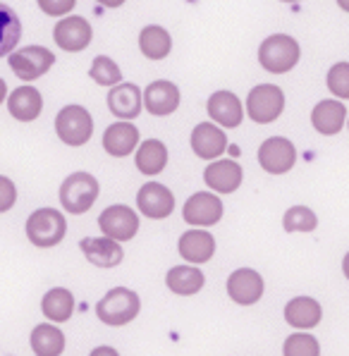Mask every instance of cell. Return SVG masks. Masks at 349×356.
<instances>
[{
  "label": "cell",
  "instance_id": "1",
  "mask_svg": "<svg viewBox=\"0 0 349 356\" xmlns=\"http://www.w3.org/2000/svg\"><path fill=\"white\" fill-rule=\"evenodd\" d=\"M141 311V299L139 294L132 292L127 287H115L106 294L101 301L96 304V316L101 323L113 327L127 325L132 323Z\"/></svg>",
  "mask_w": 349,
  "mask_h": 356
},
{
  "label": "cell",
  "instance_id": "2",
  "mask_svg": "<svg viewBox=\"0 0 349 356\" xmlns=\"http://www.w3.org/2000/svg\"><path fill=\"white\" fill-rule=\"evenodd\" d=\"M67 232V220L56 208H39L26 218V237L39 249H51L60 244Z\"/></svg>",
  "mask_w": 349,
  "mask_h": 356
},
{
  "label": "cell",
  "instance_id": "3",
  "mask_svg": "<svg viewBox=\"0 0 349 356\" xmlns=\"http://www.w3.org/2000/svg\"><path fill=\"white\" fill-rule=\"evenodd\" d=\"M302 58L299 43L287 34H273L259 46V63L263 70L273 74H285L290 72L294 65Z\"/></svg>",
  "mask_w": 349,
  "mask_h": 356
},
{
  "label": "cell",
  "instance_id": "4",
  "mask_svg": "<svg viewBox=\"0 0 349 356\" xmlns=\"http://www.w3.org/2000/svg\"><path fill=\"white\" fill-rule=\"evenodd\" d=\"M98 179L89 172H72L60 187V204L70 216H84L98 199Z\"/></svg>",
  "mask_w": 349,
  "mask_h": 356
},
{
  "label": "cell",
  "instance_id": "5",
  "mask_svg": "<svg viewBox=\"0 0 349 356\" xmlns=\"http://www.w3.org/2000/svg\"><path fill=\"white\" fill-rule=\"evenodd\" d=\"M285 111V91L275 84H259L247 96L249 120L256 124H270Z\"/></svg>",
  "mask_w": 349,
  "mask_h": 356
},
{
  "label": "cell",
  "instance_id": "6",
  "mask_svg": "<svg viewBox=\"0 0 349 356\" xmlns=\"http://www.w3.org/2000/svg\"><path fill=\"white\" fill-rule=\"evenodd\" d=\"M56 131L67 146H84L94 134V118L84 106H65L56 118Z\"/></svg>",
  "mask_w": 349,
  "mask_h": 356
},
{
  "label": "cell",
  "instance_id": "7",
  "mask_svg": "<svg viewBox=\"0 0 349 356\" xmlns=\"http://www.w3.org/2000/svg\"><path fill=\"white\" fill-rule=\"evenodd\" d=\"M8 65L22 81H36L56 65V56L43 46H26L17 53H10Z\"/></svg>",
  "mask_w": 349,
  "mask_h": 356
},
{
  "label": "cell",
  "instance_id": "8",
  "mask_svg": "<svg viewBox=\"0 0 349 356\" xmlns=\"http://www.w3.org/2000/svg\"><path fill=\"white\" fill-rule=\"evenodd\" d=\"M259 163L268 175H285L297 163V149L285 136H270L261 144Z\"/></svg>",
  "mask_w": 349,
  "mask_h": 356
},
{
  "label": "cell",
  "instance_id": "9",
  "mask_svg": "<svg viewBox=\"0 0 349 356\" xmlns=\"http://www.w3.org/2000/svg\"><path fill=\"white\" fill-rule=\"evenodd\" d=\"M136 208L141 216L151 220H163L170 218L174 211V196L172 191L161 182H146L136 194Z\"/></svg>",
  "mask_w": 349,
  "mask_h": 356
},
{
  "label": "cell",
  "instance_id": "10",
  "mask_svg": "<svg viewBox=\"0 0 349 356\" xmlns=\"http://www.w3.org/2000/svg\"><path fill=\"white\" fill-rule=\"evenodd\" d=\"M98 227L108 237L117 239V242H127V239H134V234L139 232V216L129 206H111L101 213Z\"/></svg>",
  "mask_w": 349,
  "mask_h": 356
},
{
  "label": "cell",
  "instance_id": "11",
  "mask_svg": "<svg viewBox=\"0 0 349 356\" xmlns=\"http://www.w3.org/2000/svg\"><path fill=\"white\" fill-rule=\"evenodd\" d=\"M53 38L63 51L67 53H79L84 48H89L91 38H94V29L84 17L79 15H72V17H65L60 19L53 29Z\"/></svg>",
  "mask_w": 349,
  "mask_h": 356
},
{
  "label": "cell",
  "instance_id": "12",
  "mask_svg": "<svg viewBox=\"0 0 349 356\" xmlns=\"http://www.w3.org/2000/svg\"><path fill=\"white\" fill-rule=\"evenodd\" d=\"M222 211H225L222 201L218 199L216 194H211V191H199V194H194L192 199L184 204L182 216L189 225L211 227L222 218Z\"/></svg>",
  "mask_w": 349,
  "mask_h": 356
},
{
  "label": "cell",
  "instance_id": "13",
  "mask_svg": "<svg viewBox=\"0 0 349 356\" xmlns=\"http://www.w3.org/2000/svg\"><path fill=\"white\" fill-rule=\"evenodd\" d=\"M263 289H266L263 277L256 270H252V268H239V270H234L230 275V280H227V294L239 306L256 304V301L263 297Z\"/></svg>",
  "mask_w": 349,
  "mask_h": 356
},
{
  "label": "cell",
  "instance_id": "14",
  "mask_svg": "<svg viewBox=\"0 0 349 356\" xmlns=\"http://www.w3.org/2000/svg\"><path fill=\"white\" fill-rule=\"evenodd\" d=\"M192 151L201 161H216L227 151V136L213 122H199L192 129Z\"/></svg>",
  "mask_w": 349,
  "mask_h": 356
},
{
  "label": "cell",
  "instance_id": "15",
  "mask_svg": "<svg viewBox=\"0 0 349 356\" xmlns=\"http://www.w3.org/2000/svg\"><path fill=\"white\" fill-rule=\"evenodd\" d=\"M81 254L86 256V261L94 263L98 268H115L122 263V246H120L117 239L113 237H84L79 242Z\"/></svg>",
  "mask_w": 349,
  "mask_h": 356
},
{
  "label": "cell",
  "instance_id": "16",
  "mask_svg": "<svg viewBox=\"0 0 349 356\" xmlns=\"http://www.w3.org/2000/svg\"><path fill=\"white\" fill-rule=\"evenodd\" d=\"M242 179H244V170L237 161H218L216 158L204 172V182L216 194H232V191L239 189Z\"/></svg>",
  "mask_w": 349,
  "mask_h": 356
},
{
  "label": "cell",
  "instance_id": "17",
  "mask_svg": "<svg viewBox=\"0 0 349 356\" xmlns=\"http://www.w3.org/2000/svg\"><path fill=\"white\" fill-rule=\"evenodd\" d=\"M144 106L156 118H165V115L174 113L179 108L177 84H172L168 79H158L154 84H149L144 91Z\"/></svg>",
  "mask_w": 349,
  "mask_h": 356
},
{
  "label": "cell",
  "instance_id": "18",
  "mask_svg": "<svg viewBox=\"0 0 349 356\" xmlns=\"http://www.w3.org/2000/svg\"><path fill=\"white\" fill-rule=\"evenodd\" d=\"M206 111H209L211 120L227 129H234L242 124L244 120V108L242 101L232 94V91H216L213 96L206 103Z\"/></svg>",
  "mask_w": 349,
  "mask_h": 356
},
{
  "label": "cell",
  "instance_id": "19",
  "mask_svg": "<svg viewBox=\"0 0 349 356\" xmlns=\"http://www.w3.org/2000/svg\"><path fill=\"white\" fill-rule=\"evenodd\" d=\"M141 106H144V96H141L136 84H115L108 91V108L120 120H134L139 118Z\"/></svg>",
  "mask_w": 349,
  "mask_h": 356
},
{
  "label": "cell",
  "instance_id": "20",
  "mask_svg": "<svg viewBox=\"0 0 349 356\" xmlns=\"http://www.w3.org/2000/svg\"><path fill=\"white\" fill-rule=\"evenodd\" d=\"M136 146H139V129L129 120L111 124L103 134V149L113 158H127Z\"/></svg>",
  "mask_w": 349,
  "mask_h": 356
},
{
  "label": "cell",
  "instance_id": "21",
  "mask_svg": "<svg viewBox=\"0 0 349 356\" xmlns=\"http://www.w3.org/2000/svg\"><path fill=\"white\" fill-rule=\"evenodd\" d=\"M345 120H347V108L337 98L316 103V108L311 111V122H314L316 131L323 136H335L337 131H342Z\"/></svg>",
  "mask_w": 349,
  "mask_h": 356
},
{
  "label": "cell",
  "instance_id": "22",
  "mask_svg": "<svg viewBox=\"0 0 349 356\" xmlns=\"http://www.w3.org/2000/svg\"><path fill=\"white\" fill-rule=\"evenodd\" d=\"M179 256L189 263H206L213 259L216 254V239L213 234L204 232V229H189L179 237Z\"/></svg>",
  "mask_w": 349,
  "mask_h": 356
},
{
  "label": "cell",
  "instance_id": "23",
  "mask_svg": "<svg viewBox=\"0 0 349 356\" xmlns=\"http://www.w3.org/2000/svg\"><path fill=\"white\" fill-rule=\"evenodd\" d=\"M8 111L19 122H34L43 111V98L34 86H19L8 96Z\"/></svg>",
  "mask_w": 349,
  "mask_h": 356
},
{
  "label": "cell",
  "instance_id": "24",
  "mask_svg": "<svg viewBox=\"0 0 349 356\" xmlns=\"http://www.w3.org/2000/svg\"><path fill=\"white\" fill-rule=\"evenodd\" d=\"M323 318V309L316 299L311 297H294L285 306V321L287 325L297 327V330H311Z\"/></svg>",
  "mask_w": 349,
  "mask_h": 356
},
{
  "label": "cell",
  "instance_id": "25",
  "mask_svg": "<svg viewBox=\"0 0 349 356\" xmlns=\"http://www.w3.org/2000/svg\"><path fill=\"white\" fill-rule=\"evenodd\" d=\"M204 273L194 266H174L168 270L165 275V284L172 294H179V297H192V294H199L204 289Z\"/></svg>",
  "mask_w": 349,
  "mask_h": 356
},
{
  "label": "cell",
  "instance_id": "26",
  "mask_svg": "<svg viewBox=\"0 0 349 356\" xmlns=\"http://www.w3.org/2000/svg\"><path fill=\"white\" fill-rule=\"evenodd\" d=\"M136 170L146 177H154V175H161L163 170L168 165V149L163 141L158 139H149V141H141L139 149H136L134 156Z\"/></svg>",
  "mask_w": 349,
  "mask_h": 356
},
{
  "label": "cell",
  "instance_id": "27",
  "mask_svg": "<svg viewBox=\"0 0 349 356\" xmlns=\"http://www.w3.org/2000/svg\"><path fill=\"white\" fill-rule=\"evenodd\" d=\"M139 48L144 53V58L149 60H165L172 51V36L168 34V29L158 24H149L141 29L139 34Z\"/></svg>",
  "mask_w": 349,
  "mask_h": 356
},
{
  "label": "cell",
  "instance_id": "28",
  "mask_svg": "<svg viewBox=\"0 0 349 356\" xmlns=\"http://www.w3.org/2000/svg\"><path fill=\"white\" fill-rule=\"evenodd\" d=\"M41 311L48 321L53 323H65L72 318L74 314V297L70 289L65 287H53L51 292H46V297L41 301Z\"/></svg>",
  "mask_w": 349,
  "mask_h": 356
},
{
  "label": "cell",
  "instance_id": "29",
  "mask_svg": "<svg viewBox=\"0 0 349 356\" xmlns=\"http://www.w3.org/2000/svg\"><path fill=\"white\" fill-rule=\"evenodd\" d=\"M31 352L36 356H60L65 352V335L58 325L43 323L31 330Z\"/></svg>",
  "mask_w": 349,
  "mask_h": 356
},
{
  "label": "cell",
  "instance_id": "30",
  "mask_svg": "<svg viewBox=\"0 0 349 356\" xmlns=\"http://www.w3.org/2000/svg\"><path fill=\"white\" fill-rule=\"evenodd\" d=\"M282 227L285 232H314L318 227V218L307 206H292L282 216Z\"/></svg>",
  "mask_w": 349,
  "mask_h": 356
},
{
  "label": "cell",
  "instance_id": "31",
  "mask_svg": "<svg viewBox=\"0 0 349 356\" xmlns=\"http://www.w3.org/2000/svg\"><path fill=\"white\" fill-rule=\"evenodd\" d=\"M89 76L101 86H115L122 81V70L117 67V63L113 58L98 56V58H94V63H91Z\"/></svg>",
  "mask_w": 349,
  "mask_h": 356
},
{
  "label": "cell",
  "instance_id": "32",
  "mask_svg": "<svg viewBox=\"0 0 349 356\" xmlns=\"http://www.w3.org/2000/svg\"><path fill=\"white\" fill-rule=\"evenodd\" d=\"M282 354L285 356H318L320 354V344L318 339L309 332H294L285 339L282 344Z\"/></svg>",
  "mask_w": 349,
  "mask_h": 356
},
{
  "label": "cell",
  "instance_id": "33",
  "mask_svg": "<svg viewBox=\"0 0 349 356\" xmlns=\"http://www.w3.org/2000/svg\"><path fill=\"white\" fill-rule=\"evenodd\" d=\"M328 89L332 96L349 101V63H335L328 70Z\"/></svg>",
  "mask_w": 349,
  "mask_h": 356
},
{
  "label": "cell",
  "instance_id": "34",
  "mask_svg": "<svg viewBox=\"0 0 349 356\" xmlns=\"http://www.w3.org/2000/svg\"><path fill=\"white\" fill-rule=\"evenodd\" d=\"M3 19H5V38H3V46H0V56H10V51L15 48V41L22 34V26L5 5H3Z\"/></svg>",
  "mask_w": 349,
  "mask_h": 356
},
{
  "label": "cell",
  "instance_id": "35",
  "mask_svg": "<svg viewBox=\"0 0 349 356\" xmlns=\"http://www.w3.org/2000/svg\"><path fill=\"white\" fill-rule=\"evenodd\" d=\"M39 8L51 17H63V15H70L72 8L77 5V0H36Z\"/></svg>",
  "mask_w": 349,
  "mask_h": 356
},
{
  "label": "cell",
  "instance_id": "36",
  "mask_svg": "<svg viewBox=\"0 0 349 356\" xmlns=\"http://www.w3.org/2000/svg\"><path fill=\"white\" fill-rule=\"evenodd\" d=\"M0 184H3V189H5V196H3V204H0V211H10L15 204V187H13V182H10L8 177H0Z\"/></svg>",
  "mask_w": 349,
  "mask_h": 356
},
{
  "label": "cell",
  "instance_id": "37",
  "mask_svg": "<svg viewBox=\"0 0 349 356\" xmlns=\"http://www.w3.org/2000/svg\"><path fill=\"white\" fill-rule=\"evenodd\" d=\"M96 3H101L103 8H111V10H115V8H122V5H124V0H96Z\"/></svg>",
  "mask_w": 349,
  "mask_h": 356
},
{
  "label": "cell",
  "instance_id": "38",
  "mask_svg": "<svg viewBox=\"0 0 349 356\" xmlns=\"http://www.w3.org/2000/svg\"><path fill=\"white\" fill-rule=\"evenodd\" d=\"M342 273H345V277H347V280H349V251H347L345 261H342Z\"/></svg>",
  "mask_w": 349,
  "mask_h": 356
},
{
  "label": "cell",
  "instance_id": "39",
  "mask_svg": "<svg viewBox=\"0 0 349 356\" xmlns=\"http://www.w3.org/2000/svg\"><path fill=\"white\" fill-rule=\"evenodd\" d=\"M96 354H117L115 349H108V347H101V349H94V356Z\"/></svg>",
  "mask_w": 349,
  "mask_h": 356
},
{
  "label": "cell",
  "instance_id": "40",
  "mask_svg": "<svg viewBox=\"0 0 349 356\" xmlns=\"http://www.w3.org/2000/svg\"><path fill=\"white\" fill-rule=\"evenodd\" d=\"M337 5H340L345 13H349V0H337Z\"/></svg>",
  "mask_w": 349,
  "mask_h": 356
},
{
  "label": "cell",
  "instance_id": "41",
  "mask_svg": "<svg viewBox=\"0 0 349 356\" xmlns=\"http://www.w3.org/2000/svg\"><path fill=\"white\" fill-rule=\"evenodd\" d=\"M282 3H297V0H282Z\"/></svg>",
  "mask_w": 349,
  "mask_h": 356
},
{
  "label": "cell",
  "instance_id": "42",
  "mask_svg": "<svg viewBox=\"0 0 349 356\" xmlns=\"http://www.w3.org/2000/svg\"><path fill=\"white\" fill-rule=\"evenodd\" d=\"M347 127H349V122H347Z\"/></svg>",
  "mask_w": 349,
  "mask_h": 356
}]
</instances>
